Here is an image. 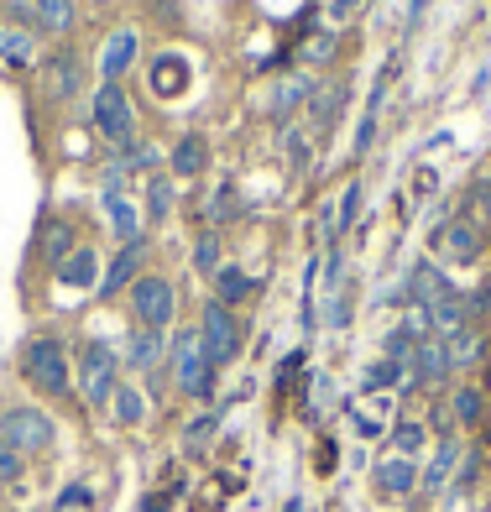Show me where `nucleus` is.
<instances>
[{
  "mask_svg": "<svg viewBox=\"0 0 491 512\" xmlns=\"http://www.w3.org/2000/svg\"><path fill=\"white\" fill-rule=\"evenodd\" d=\"M168 371H173V387L183 392V398H194V403H209V398H215L220 366L209 361L199 324H189V330H178V335L168 340Z\"/></svg>",
  "mask_w": 491,
  "mask_h": 512,
  "instance_id": "obj_1",
  "label": "nucleus"
},
{
  "mask_svg": "<svg viewBox=\"0 0 491 512\" xmlns=\"http://www.w3.org/2000/svg\"><path fill=\"white\" fill-rule=\"evenodd\" d=\"M21 377H27L42 398H68V392H74V356H68L53 335H37V340H27V351H21Z\"/></svg>",
  "mask_w": 491,
  "mask_h": 512,
  "instance_id": "obj_2",
  "label": "nucleus"
},
{
  "mask_svg": "<svg viewBox=\"0 0 491 512\" xmlns=\"http://www.w3.org/2000/svg\"><path fill=\"white\" fill-rule=\"evenodd\" d=\"M74 366H79V398L89 408H105L121 387V351L110 340H84L74 351Z\"/></svg>",
  "mask_w": 491,
  "mask_h": 512,
  "instance_id": "obj_3",
  "label": "nucleus"
},
{
  "mask_svg": "<svg viewBox=\"0 0 491 512\" xmlns=\"http://www.w3.org/2000/svg\"><path fill=\"white\" fill-rule=\"evenodd\" d=\"M173 314H178V288L168 283L162 272H142L131 283V319L142 324V330H168L173 324Z\"/></svg>",
  "mask_w": 491,
  "mask_h": 512,
  "instance_id": "obj_4",
  "label": "nucleus"
},
{
  "mask_svg": "<svg viewBox=\"0 0 491 512\" xmlns=\"http://www.w3.org/2000/svg\"><path fill=\"white\" fill-rule=\"evenodd\" d=\"M0 439H6L11 450H21V455H42V450H53V439H58V424L42 408H32V403H21V408H6L0 413Z\"/></svg>",
  "mask_w": 491,
  "mask_h": 512,
  "instance_id": "obj_5",
  "label": "nucleus"
},
{
  "mask_svg": "<svg viewBox=\"0 0 491 512\" xmlns=\"http://www.w3.org/2000/svg\"><path fill=\"white\" fill-rule=\"evenodd\" d=\"M89 115H95V131L105 136L110 147H121V152L136 147V110H131L121 84H100L95 100H89Z\"/></svg>",
  "mask_w": 491,
  "mask_h": 512,
  "instance_id": "obj_6",
  "label": "nucleus"
},
{
  "mask_svg": "<svg viewBox=\"0 0 491 512\" xmlns=\"http://www.w3.org/2000/svg\"><path fill=\"white\" fill-rule=\"evenodd\" d=\"M199 335H204V351H209V361H215V366H236V361H241L246 330H241L236 309H225V304H215V298H209L204 314H199Z\"/></svg>",
  "mask_w": 491,
  "mask_h": 512,
  "instance_id": "obj_7",
  "label": "nucleus"
},
{
  "mask_svg": "<svg viewBox=\"0 0 491 512\" xmlns=\"http://www.w3.org/2000/svg\"><path fill=\"white\" fill-rule=\"evenodd\" d=\"M455 377V366H450V351H444V340H418L413 345V356H408V387L418 392H439V387H450Z\"/></svg>",
  "mask_w": 491,
  "mask_h": 512,
  "instance_id": "obj_8",
  "label": "nucleus"
},
{
  "mask_svg": "<svg viewBox=\"0 0 491 512\" xmlns=\"http://www.w3.org/2000/svg\"><path fill=\"white\" fill-rule=\"evenodd\" d=\"M121 366H126V371H142V377H152V371L168 366V340H162L157 330H142V324H136V330L121 340Z\"/></svg>",
  "mask_w": 491,
  "mask_h": 512,
  "instance_id": "obj_9",
  "label": "nucleus"
},
{
  "mask_svg": "<svg viewBox=\"0 0 491 512\" xmlns=\"http://www.w3.org/2000/svg\"><path fill=\"white\" fill-rule=\"evenodd\" d=\"M136 53H142V37H136V27H115L105 37V48H100V84H121L126 79V68L136 63Z\"/></svg>",
  "mask_w": 491,
  "mask_h": 512,
  "instance_id": "obj_10",
  "label": "nucleus"
},
{
  "mask_svg": "<svg viewBox=\"0 0 491 512\" xmlns=\"http://www.w3.org/2000/svg\"><path fill=\"white\" fill-rule=\"evenodd\" d=\"M455 465H465V445H460L455 434H439V445H434V455H429V465H424V476H418V492H429V497L450 492Z\"/></svg>",
  "mask_w": 491,
  "mask_h": 512,
  "instance_id": "obj_11",
  "label": "nucleus"
},
{
  "mask_svg": "<svg viewBox=\"0 0 491 512\" xmlns=\"http://www.w3.org/2000/svg\"><path fill=\"white\" fill-rule=\"evenodd\" d=\"M142 267H147V241H131V246H121V256L105 267V277H100V298H121V288H131L136 277H142Z\"/></svg>",
  "mask_w": 491,
  "mask_h": 512,
  "instance_id": "obj_12",
  "label": "nucleus"
},
{
  "mask_svg": "<svg viewBox=\"0 0 491 512\" xmlns=\"http://www.w3.org/2000/svg\"><path fill=\"white\" fill-rule=\"evenodd\" d=\"M444 293H455V283L444 277L439 262H413L408 272V309H434Z\"/></svg>",
  "mask_w": 491,
  "mask_h": 512,
  "instance_id": "obj_13",
  "label": "nucleus"
},
{
  "mask_svg": "<svg viewBox=\"0 0 491 512\" xmlns=\"http://www.w3.org/2000/svg\"><path fill=\"white\" fill-rule=\"evenodd\" d=\"M371 476H377V492L382 497H413L424 465L408 460V455H387V460H377V471H371Z\"/></svg>",
  "mask_w": 491,
  "mask_h": 512,
  "instance_id": "obj_14",
  "label": "nucleus"
},
{
  "mask_svg": "<svg viewBox=\"0 0 491 512\" xmlns=\"http://www.w3.org/2000/svg\"><path fill=\"white\" fill-rule=\"evenodd\" d=\"M100 209H105V220H110V230L121 236V246H131V241H142V215H136V204L121 194V189H100Z\"/></svg>",
  "mask_w": 491,
  "mask_h": 512,
  "instance_id": "obj_15",
  "label": "nucleus"
},
{
  "mask_svg": "<svg viewBox=\"0 0 491 512\" xmlns=\"http://www.w3.org/2000/svg\"><path fill=\"white\" fill-rule=\"evenodd\" d=\"M439 251L455 267H471V262H481V236L465 220H450V225H439Z\"/></svg>",
  "mask_w": 491,
  "mask_h": 512,
  "instance_id": "obj_16",
  "label": "nucleus"
},
{
  "mask_svg": "<svg viewBox=\"0 0 491 512\" xmlns=\"http://www.w3.org/2000/svg\"><path fill=\"white\" fill-rule=\"evenodd\" d=\"M58 283L63 288H79V293H95L100 288V256H95V246H79L68 262L58 267Z\"/></svg>",
  "mask_w": 491,
  "mask_h": 512,
  "instance_id": "obj_17",
  "label": "nucleus"
},
{
  "mask_svg": "<svg viewBox=\"0 0 491 512\" xmlns=\"http://www.w3.org/2000/svg\"><path fill=\"white\" fill-rule=\"evenodd\" d=\"M79 246H84V241H79V230L68 225V220H53L48 230H42V246H37V251H42V262H48V267L58 272V267H63Z\"/></svg>",
  "mask_w": 491,
  "mask_h": 512,
  "instance_id": "obj_18",
  "label": "nucleus"
},
{
  "mask_svg": "<svg viewBox=\"0 0 491 512\" xmlns=\"http://www.w3.org/2000/svg\"><path fill=\"white\" fill-rule=\"evenodd\" d=\"M209 283H215V304H225V309H241L246 298L256 293V283L246 277V267H236V262H225L215 277H209Z\"/></svg>",
  "mask_w": 491,
  "mask_h": 512,
  "instance_id": "obj_19",
  "label": "nucleus"
},
{
  "mask_svg": "<svg viewBox=\"0 0 491 512\" xmlns=\"http://www.w3.org/2000/svg\"><path fill=\"white\" fill-rule=\"evenodd\" d=\"M444 351H450V366H455V371H471V366H481V361H486V330L465 324L460 335L444 340Z\"/></svg>",
  "mask_w": 491,
  "mask_h": 512,
  "instance_id": "obj_20",
  "label": "nucleus"
},
{
  "mask_svg": "<svg viewBox=\"0 0 491 512\" xmlns=\"http://www.w3.org/2000/svg\"><path fill=\"white\" fill-rule=\"evenodd\" d=\"M0 63H6L11 74L32 68V63H37V37L21 32V27H0Z\"/></svg>",
  "mask_w": 491,
  "mask_h": 512,
  "instance_id": "obj_21",
  "label": "nucleus"
},
{
  "mask_svg": "<svg viewBox=\"0 0 491 512\" xmlns=\"http://www.w3.org/2000/svg\"><path fill=\"white\" fill-rule=\"evenodd\" d=\"M147 84H152V95H183V84H189V63H183L178 53H162L152 63Z\"/></svg>",
  "mask_w": 491,
  "mask_h": 512,
  "instance_id": "obj_22",
  "label": "nucleus"
},
{
  "mask_svg": "<svg viewBox=\"0 0 491 512\" xmlns=\"http://www.w3.org/2000/svg\"><path fill=\"white\" fill-rule=\"evenodd\" d=\"M450 418H455L460 429H476L481 418H486V392L471 387V382H460V387L450 392Z\"/></svg>",
  "mask_w": 491,
  "mask_h": 512,
  "instance_id": "obj_23",
  "label": "nucleus"
},
{
  "mask_svg": "<svg viewBox=\"0 0 491 512\" xmlns=\"http://www.w3.org/2000/svg\"><path fill=\"white\" fill-rule=\"evenodd\" d=\"M314 95V79L309 74H288V79H277V89H272V110L277 115H293V110H303V100Z\"/></svg>",
  "mask_w": 491,
  "mask_h": 512,
  "instance_id": "obj_24",
  "label": "nucleus"
},
{
  "mask_svg": "<svg viewBox=\"0 0 491 512\" xmlns=\"http://www.w3.org/2000/svg\"><path fill=\"white\" fill-rule=\"evenodd\" d=\"M110 413H115V424H121V429H136L147 418V398L131 382H121V387H115V398H110Z\"/></svg>",
  "mask_w": 491,
  "mask_h": 512,
  "instance_id": "obj_25",
  "label": "nucleus"
},
{
  "mask_svg": "<svg viewBox=\"0 0 491 512\" xmlns=\"http://www.w3.org/2000/svg\"><path fill=\"white\" fill-rule=\"evenodd\" d=\"M215 434H220V408H204V413L189 418V429H183V450H189V455H204Z\"/></svg>",
  "mask_w": 491,
  "mask_h": 512,
  "instance_id": "obj_26",
  "label": "nucleus"
},
{
  "mask_svg": "<svg viewBox=\"0 0 491 512\" xmlns=\"http://www.w3.org/2000/svg\"><path fill=\"white\" fill-rule=\"evenodd\" d=\"M204 162H209L204 136H183V142L173 147V173H178V178H199V173H204Z\"/></svg>",
  "mask_w": 491,
  "mask_h": 512,
  "instance_id": "obj_27",
  "label": "nucleus"
},
{
  "mask_svg": "<svg viewBox=\"0 0 491 512\" xmlns=\"http://www.w3.org/2000/svg\"><path fill=\"white\" fill-rule=\"evenodd\" d=\"M79 89H84V68H79V58H74V53H58V58H53V95L79 100Z\"/></svg>",
  "mask_w": 491,
  "mask_h": 512,
  "instance_id": "obj_28",
  "label": "nucleus"
},
{
  "mask_svg": "<svg viewBox=\"0 0 491 512\" xmlns=\"http://www.w3.org/2000/svg\"><path fill=\"white\" fill-rule=\"evenodd\" d=\"M314 105H309V121L324 131V126H335V115H340V100H345V89L340 84H330V89H314L309 95Z\"/></svg>",
  "mask_w": 491,
  "mask_h": 512,
  "instance_id": "obj_29",
  "label": "nucleus"
},
{
  "mask_svg": "<svg viewBox=\"0 0 491 512\" xmlns=\"http://www.w3.org/2000/svg\"><path fill=\"white\" fill-rule=\"evenodd\" d=\"M424 439H429V429L418 424V418H403V424L392 429V455H408V460H418V450H424Z\"/></svg>",
  "mask_w": 491,
  "mask_h": 512,
  "instance_id": "obj_30",
  "label": "nucleus"
},
{
  "mask_svg": "<svg viewBox=\"0 0 491 512\" xmlns=\"http://www.w3.org/2000/svg\"><path fill=\"white\" fill-rule=\"evenodd\" d=\"M397 382H408V366L403 361L382 356L377 366H366V392H382V387H397Z\"/></svg>",
  "mask_w": 491,
  "mask_h": 512,
  "instance_id": "obj_31",
  "label": "nucleus"
},
{
  "mask_svg": "<svg viewBox=\"0 0 491 512\" xmlns=\"http://www.w3.org/2000/svg\"><path fill=\"white\" fill-rule=\"evenodd\" d=\"M32 11H37V21H48L53 32L74 27V0H32Z\"/></svg>",
  "mask_w": 491,
  "mask_h": 512,
  "instance_id": "obj_32",
  "label": "nucleus"
},
{
  "mask_svg": "<svg viewBox=\"0 0 491 512\" xmlns=\"http://www.w3.org/2000/svg\"><path fill=\"white\" fill-rule=\"evenodd\" d=\"M220 267H225V262H220V236L209 230V236L194 246V272H199V277H215Z\"/></svg>",
  "mask_w": 491,
  "mask_h": 512,
  "instance_id": "obj_33",
  "label": "nucleus"
},
{
  "mask_svg": "<svg viewBox=\"0 0 491 512\" xmlns=\"http://www.w3.org/2000/svg\"><path fill=\"white\" fill-rule=\"evenodd\" d=\"M147 209H152V220H168L173 215V183L168 178H152L147 183Z\"/></svg>",
  "mask_w": 491,
  "mask_h": 512,
  "instance_id": "obj_34",
  "label": "nucleus"
},
{
  "mask_svg": "<svg viewBox=\"0 0 491 512\" xmlns=\"http://www.w3.org/2000/svg\"><path fill=\"white\" fill-rule=\"evenodd\" d=\"M361 189L366 183H345V194H340V209H335V230H350L361 215Z\"/></svg>",
  "mask_w": 491,
  "mask_h": 512,
  "instance_id": "obj_35",
  "label": "nucleus"
},
{
  "mask_svg": "<svg viewBox=\"0 0 491 512\" xmlns=\"http://www.w3.org/2000/svg\"><path fill=\"white\" fill-rule=\"evenodd\" d=\"M21 476H27V455L11 450L6 439H0V486H16Z\"/></svg>",
  "mask_w": 491,
  "mask_h": 512,
  "instance_id": "obj_36",
  "label": "nucleus"
},
{
  "mask_svg": "<svg viewBox=\"0 0 491 512\" xmlns=\"http://www.w3.org/2000/svg\"><path fill=\"white\" fill-rule=\"evenodd\" d=\"M298 58H303V63H330V58H335V32H319V37H309Z\"/></svg>",
  "mask_w": 491,
  "mask_h": 512,
  "instance_id": "obj_37",
  "label": "nucleus"
},
{
  "mask_svg": "<svg viewBox=\"0 0 491 512\" xmlns=\"http://www.w3.org/2000/svg\"><path fill=\"white\" fill-rule=\"evenodd\" d=\"M283 152H288V168L303 173V162H309V147H303V131H288L283 136Z\"/></svg>",
  "mask_w": 491,
  "mask_h": 512,
  "instance_id": "obj_38",
  "label": "nucleus"
},
{
  "mask_svg": "<svg viewBox=\"0 0 491 512\" xmlns=\"http://www.w3.org/2000/svg\"><path fill=\"white\" fill-rule=\"evenodd\" d=\"M89 502H95V492H89V486H68V492L58 497V507H63V512H74V507H79V512H89Z\"/></svg>",
  "mask_w": 491,
  "mask_h": 512,
  "instance_id": "obj_39",
  "label": "nucleus"
},
{
  "mask_svg": "<svg viewBox=\"0 0 491 512\" xmlns=\"http://www.w3.org/2000/svg\"><path fill=\"white\" fill-rule=\"evenodd\" d=\"M230 199H236V183H220V189H215V204H209V215L225 220V215H230Z\"/></svg>",
  "mask_w": 491,
  "mask_h": 512,
  "instance_id": "obj_40",
  "label": "nucleus"
},
{
  "mask_svg": "<svg viewBox=\"0 0 491 512\" xmlns=\"http://www.w3.org/2000/svg\"><path fill=\"white\" fill-rule=\"evenodd\" d=\"M371 142H377V110H366L361 136H356V152H371Z\"/></svg>",
  "mask_w": 491,
  "mask_h": 512,
  "instance_id": "obj_41",
  "label": "nucleus"
},
{
  "mask_svg": "<svg viewBox=\"0 0 491 512\" xmlns=\"http://www.w3.org/2000/svg\"><path fill=\"white\" fill-rule=\"evenodd\" d=\"M361 6H366V0H330V21H350Z\"/></svg>",
  "mask_w": 491,
  "mask_h": 512,
  "instance_id": "obj_42",
  "label": "nucleus"
},
{
  "mask_svg": "<svg viewBox=\"0 0 491 512\" xmlns=\"http://www.w3.org/2000/svg\"><path fill=\"white\" fill-rule=\"evenodd\" d=\"M481 199H486V209H491V183H486V194H481Z\"/></svg>",
  "mask_w": 491,
  "mask_h": 512,
  "instance_id": "obj_43",
  "label": "nucleus"
},
{
  "mask_svg": "<svg viewBox=\"0 0 491 512\" xmlns=\"http://www.w3.org/2000/svg\"><path fill=\"white\" fill-rule=\"evenodd\" d=\"M288 512H298V502H288Z\"/></svg>",
  "mask_w": 491,
  "mask_h": 512,
  "instance_id": "obj_44",
  "label": "nucleus"
}]
</instances>
